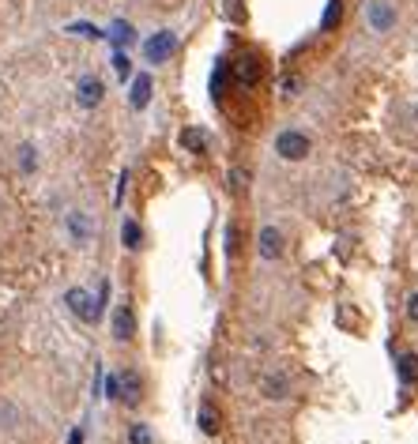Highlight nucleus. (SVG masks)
Returning <instances> with one entry per match:
<instances>
[{
	"instance_id": "obj_1",
	"label": "nucleus",
	"mask_w": 418,
	"mask_h": 444,
	"mask_svg": "<svg viewBox=\"0 0 418 444\" xmlns=\"http://www.w3.org/2000/svg\"><path fill=\"white\" fill-rule=\"evenodd\" d=\"M275 151H279V159H286V162H302L305 154L313 151V143H309V136L305 132H279V140H275Z\"/></svg>"
},
{
	"instance_id": "obj_2",
	"label": "nucleus",
	"mask_w": 418,
	"mask_h": 444,
	"mask_svg": "<svg viewBox=\"0 0 418 444\" xmlns=\"http://www.w3.org/2000/svg\"><path fill=\"white\" fill-rule=\"evenodd\" d=\"M256 248H260V256H264V260H283V253H286V245H283V234H279L275 226H264V230H260V237H256Z\"/></svg>"
},
{
	"instance_id": "obj_3",
	"label": "nucleus",
	"mask_w": 418,
	"mask_h": 444,
	"mask_svg": "<svg viewBox=\"0 0 418 444\" xmlns=\"http://www.w3.org/2000/svg\"><path fill=\"white\" fill-rule=\"evenodd\" d=\"M170 53H173V34L170 31H159V34H151V38L144 42V57L151 64H162Z\"/></svg>"
},
{
	"instance_id": "obj_4",
	"label": "nucleus",
	"mask_w": 418,
	"mask_h": 444,
	"mask_svg": "<svg viewBox=\"0 0 418 444\" xmlns=\"http://www.w3.org/2000/svg\"><path fill=\"white\" fill-rule=\"evenodd\" d=\"M366 15H369V26H373V31H392V23H396V8L388 4V0H373Z\"/></svg>"
},
{
	"instance_id": "obj_5",
	"label": "nucleus",
	"mask_w": 418,
	"mask_h": 444,
	"mask_svg": "<svg viewBox=\"0 0 418 444\" xmlns=\"http://www.w3.org/2000/svg\"><path fill=\"white\" fill-rule=\"evenodd\" d=\"M234 76H238V83H245V87H253V83H260V76H264V64H260V57H241L238 64H234Z\"/></svg>"
},
{
	"instance_id": "obj_6",
	"label": "nucleus",
	"mask_w": 418,
	"mask_h": 444,
	"mask_svg": "<svg viewBox=\"0 0 418 444\" xmlns=\"http://www.w3.org/2000/svg\"><path fill=\"white\" fill-rule=\"evenodd\" d=\"M114 335L121 339V343H128V339L136 335V317H132L128 305H117L114 309Z\"/></svg>"
},
{
	"instance_id": "obj_7",
	"label": "nucleus",
	"mask_w": 418,
	"mask_h": 444,
	"mask_svg": "<svg viewBox=\"0 0 418 444\" xmlns=\"http://www.w3.org/2000/svg\"><path fill=\"white\" fill-rule=\"evenodd\" d=\"M76 102H79L83 109H95L98 102H102V79H95V76L79 79V87H76Z\"/></svg>"
},
{
	"instance_id": "obj_8",
	"label": "nucleus",
	"mask_w": 418,
	"mask_h": 444,
	"mask_svg": "<svg viewBox=\"0 0 418 444\" xmlns=\"http://www.w3.org/2000/svg\"><path fill=\"white\" fill-rule=\"evenodd\" d=\"M139 395H144V384H139V376H136V373H125V376H121L117 399L125 403V406H139Z\"/></svg>"
},
{
	"instance_id": "obj_9",
	"label": "nucleus",
	"mask_w": 418,
	"mask_h": 444,
	"mask_svg": "<svg viewBox=\"0 0 418 444\" xmlns=\"http://www.w3.org/2000/svg\"><path fill=\"white\" fill-rule=\"evenodd\" d=\"M64 301H68V309H72V312H79L83 320H98V312H95V301H91V298H87V294H83V290H68V298H64Z\"/></svg>"
},
{
	"instance_id": "obj_10",
	"label": "nucleus",
	"mask_w": 418,
	"mask_h": 444,
	"mask_svg": "<svg viewBox=\"0 0 418 444\" xmlns=\"http://www.w3.org/2000/svg\"><path fill=\"white\" fill-rule=\"evenodd\" d=\"M128 102H132V109H144L147 102H151V76H136L132 79V95H128Z\"/></svg>"
},
{
	"instance_id": "obj_11",
	"label": "nucleus",
	"mask_w": 418,
	"mask_h": 444,
	"mask_svg": "<svg viewBox=\"0 0 418 444\" xmlns=\"http://www.w3.org/2000/svg\"><path fill=\"white\" fill-rule=\"evenodd\" d=\"M396 369H399V381L403 384H418V354H399Z\"/></svg>"
},
{
	"instance_id": "obj_12",
	"label": "nucleus",
	"mask_w": 418,
	"mask_h": 444,
	"mask_svg": "<svg viewBox=\"0 0 418 444\" xmlns=\"http://www.w3.org/2000/svg\"><path fill=\"white\" fill-rule=\"evenodd\" d=\"M200 429L208 433V437L219 433V411H215V403H208V399L200 403Z\"/></svg>"
},
{
	"instance_id": "obj_13",
	"label": "nucleus",
	"mask_w": 418,
	"mask_h": 444,
	"mask_svg": "<svg viewBox=\"0 0 418 444\" xmlns=\"http://www.w3.org/2000/svg\"><path fill=\"white\" fill-rule=\"evenodd\" d=\"M339 19H343V0H328V8L320 15V31H336Z\"/></svg>"
},
{
	"instance_id": "obj_14",
	"label": "nucleus",
	"mask_w": 418,
	"mask_h": 444,
	"mask_svg": "<svg viewBox=\"0 0 418 444\" xmlns=\"http://www.w3.org/2000/svg\"><path fill=\"white\" fill-rule=\"evenodd\" d=\"M181 147H185V151H192V154H203L208 140H203L200 128H185V132H181Z\"/></svg>"
},
{
	"instance_id": "obj_15",
	"label": "nucleus",
	"mask_w": 418,
	"mask_h": 444,
	"mask_svg": "<svg viewBox=\"0 0 418 444\" xmlns=\"http://www.w3.org/2000/svg\"><path fill=\"white\" fill-rule=\"evenodd\" d=\"M121 241H125V248H139V245H144V230H139V222L128 219L125 226H121Z\"/></svg>"
},
{
	"instance_id": "obj_16",
	"label": "nucleus",
	"mask_w": 418,
	"mask_h": 444,
	"mask_svg": "<svg viewBox=\"0 0 418 444\" xmlns=\"http://www.w3.org/2000/svg\"><path fill=\"white\" fill-rule=\"evenodd\" d=\"M109 38H114L117 45H132V42H136V34H132V26H128L125 19H117L114 26H109Z\"/></svg>"
},
{
	"instance_id": "obj_17",
	"label": "nucleus",
	"mask_w": 418,
	"mask_h": 444,
	"mask_svg": "<svg viewBox=\"0 0 418 444\" xmlns=\"http://www.w3.org/2000/svg\"><path fill=\"white\" fill-rule=\"evenodd\" d=\"M226 189L245 192V189H249V170H241V166H238V170H230V173H226Z\"/></svg>"
},
{
	"instance_id": "obj_18",
	"label": "nucleus",
	"mask_w": 418,
	"mask_h": 444,
	"mask_svg": "<svg viewBox=\"0 0 418 444\" xmlns=\"http://www.w3.org/2000/svg\"><path fill=\"white\" fill-rule=\"evenodd\" d=\"M128 444H155V437L147 425H132V429H128Z\"/></svg>"
},
{
	"instance_id": "obj_19",
	"label": "nucleus",
	"mask_w": 418,
	"mask_h": 444,
	"mask_svg": "<svg viewBox=\"0 0 418 444\" xmlns=\"http://www.w3.org/2000/svg\"><path fill=\"white\" fill-rule=\"evenodd\" d=\"M286 395V376H272L268 381V399H283Z\"/></svg>"
},
{
	"instance_id": "obj_20",
	"label": "nucleus",
	"mask_w": 418,
	"mask_h": 444,
	"mask_svg": "<svg viewBox=\"0 0 418 444\" xmlns=\"http://www.w3.org/2000/svg\"><path fill=\"white\" fill-rule=\"evenodd\" d=\"M68 226H72V234H79V237H91V222L83 219V215H72V222H68Z\"/></svg>"
},
{
	"instance_id": "obj_21",
	"label": "nucleus",
	"mask_w": 418,
	"mask_h": 444,
	"mask_svg": "<svg viewBox=\"0 0 418 444\" xmlns=\"http://www.w3.org/2000/svg\"><path fill=\"white\" fill-rule=\"evenodd\" d=\"M117 392H121V376L109 373V376H106V395H109V399H117Z\"/></svg>"
},
{
	"instance_id": "obj_22",
	"label": "nucleus",
	"mask_w": 418,
	"mask_h": 444,
	"mask_svg": "<svg viewBox=\"0 0 418 444\" xmlns=\"http://www.w3.org/2000/svg\"><path fill=\"white\" fill-rule=\"evenodd\" d=\"M114 68H117V76H128V72H132V64H128L125 53H117V57H114Z\"/></svg>"
},
{
	"instance_id": "obj_23",
	"label": "nucleus",
	"mask_w": 418,
	"mask_h": 444,
	"mask_svg": "<svg viewBox=\"0 0 418 444\" xmlns=\"http://www.w3.org/2000/svg\"><path fill=\"white\" fill-rule=\"evenodd\" d=\"M34 166H38V159H34V147H23V170L31 173Z\"/></svg>"
},
{
	"instance_id": "obj_24",
	"label": "nucleus",
	"mask_w": 418,
	"mask_h": 444,
	"mask_svg": "<svg viewBox=\"0 0 418 444\" xmlns=\"http://www.w3.org/2000/svg\"><path fill=\"white\" fill-rule=\"evenodd\" d=\"M226 253H238V226H226Z\"/></svg>"
},
{
	"instance_id": "obj_25",
	"label": "nucleus",
	"mask_w": 418,
	"mask_h": 444,
	"mask_svg": "<svg viewBox=\"0 0 418 444\" xmlns=\"http://www.w3.org/2000/svg\"><path fill=\"white\" fill-rule=\"evenodd\" d=\"M407 317L418 324V294H411V298H407Z\"/></svg>"
},
{
	"instance_id": "obj_26",
	"label": "nucleus",
	"mask_w": 418,
	"mask_h": 444,
	"mask_svg": "<svg viewBox=\"0 0 418 444\" xmlns=\"http://www.w3.org/2000/svg\"><path fill=\"white\" fill-rule=\"evenodd\" d=\"M68 444H83V429H72V437H68Z\"/></svg>"
}]
</instances>
